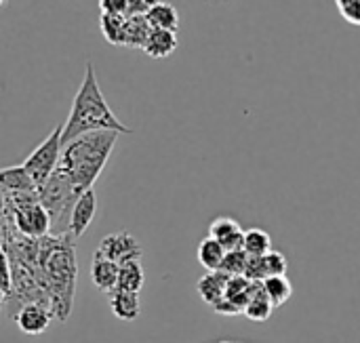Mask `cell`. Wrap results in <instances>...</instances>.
<instances>
[{"label":"cell","instance_id":"obj_13","mask_svg":"<svg viewBox=\"0 0 360 343\" xmlns=\"http://www.w3.org/2000/svg\"><path fill=\"white\" fill-rule=\"evenodd\" d=\"M110 310H112L114 318H118L122 323L137 321L139 314H141L139 293H131V291L116 289L114 293H110Z\"/></svg>","mask_w":360,"mask_h":343},{"label":"cell","instance_id":"obj_1","mask_svg":"<svg viewBox=\"0 0 360 343\" xmlns=\"http://www.w3.org/2000/svg\"><path fill=\"white\" fill-rule=\"evenodd\" d=\"M74 240L76 238L70 232L49 234L40 238L36 276L44 287V291L49 293L55 321L59 323H65L74 308L76 278H78Z\"/></svg>","mask_w":360,"mask_h":343},{"label":"cell","instance_id":"obj_25","mask_svg":"<svg viewBox=\"0 0 360 343\" xmlns=\"http://www.w3.org/2000/svg\"><path fill=\"white\" fill-rule=\"evenodd\" d=\"M101 15H124L129 13V0H99Z\"/></svg>","mask_w":360,"mask_h":343},{"label":"cell","instance_id":"obj_5","mask_svg":"<svg viewBox=\"0 0 360 343\" xmlns=\"http://www.w3.org/2000/svg\"><path fill=\"white\" fill-rule=\"evenodd\" d=\"M63 154V124L53 129V133L23 160V167L34 177L38 190L49 181V177L57 171Z\"/></svg>","mask_w":360,"mask_h":343},{"label":"cell","instance_id":"obj_8","mask_svg":"<svg viewBox=\"0 0 360 343\" xmlns=\"http://www.w3.org/2000/svg\"><path fill=\"white\" fill-rule=\"evenodd\" d=\"M95 215H97V194L91 188L84 194H80V198L76 200V205L72 209V217H70L68 232L74 238H80L89 230V226L93 224Z\"/></svg>","mask_w":360,"mask_h":343},{"label":"cell","instance_id":"obj_3","mask_svg":"<svg viewBox=\"0 0 360 343\" xmlns=\"http://www.w3.org/2000/svg\"><path fill=\"white\" fill-rule=\"evenodd\" d=\"M118 131H95L76 137L63 145L59 169L68 173L80 194L93 188L101 171L105 169L112 150L118 141Z\"/></svg>","mask_w":360,"mask_h":343},{"label":"cell","instance_id":"obj_2","mask_svg":"<svg viewBox=\"0 0 360 343\" xmlns=\"http://www.w3.org/2000/svg\"><path fill=\"white\" fill-rule=\"evenodd\" d=\"M95 131H118L122 135L133 133L112 112V108L108 105L101 89H99L93 63H86L84 78L80 82V89H78L76 97H74L70 116H68V120L63 124V145L74 141L80 135L95 133Z\"/></svg>","mask_w":360,"mask_h":343},{"label":"cell","instance_id":"obj_24","mask_svg":"<svg viewBox=\"0 0 360 343\" xmlns=\"http://www.w3.org/2000/svg\"><path fill=\"white\" fill-rule=\"evenodd\" d=\"M264 266L268 276H283L289 270V261L281 251H270L264 255Z\"/></svg>","mask_w":360,"mask_h":343},{"label":"cell","instance_id":"obj_10","mask_svg":"<svg viewBox=\"0 0 360 343\" xmlns=\"http://www.w3.org/2000/svg\"><path fill=\"white\" fill-rule=\"evenodd\" d=\"M118 272H120V266L116 261H110V259H105V257H101L97 253L93 255L91 280L101 293L110 295V293H114L118 289Z\"/></svg>","mask_w":360,"mask_h":343},{"label":"cell","instance_id":"obj_20","mask_svg":"<svg viewBox=\"0 0 360 343\" xmlns=\"http://www.w3.org/2000/svg\"><path fill=\"white\" fill-rule=\"evenodd\" d=\"M99 27L103 38L114 46H124V30H127V17L124 15H101Z\"/></svg>","mask_w":360,"mask_h":343},{"label":"cell","instance_id":"obj_14","mask_svg":"<svg viewBox=\"0 0 360 343\" xmlns=\"http://www.w3.org/2000/svg\"><path fill=\"white\" fill-rule=\"evenodd\" d=\"M177 48V32L171 30H152L143 53L154 57V59H165L169 55H173Z\"/></svg>","mask_w":360,"mask_h":343},{"label":"cell","instance_id":"obj_21","mask_svg":"<svg viewBox=\"0 0 360 343\" xmlns=\"http://www.w3.org/2000/svg\"><path fill=\"white\" fill-rule=\"evenodd\" d=\"M274 304L270 302V297L266 295L264 287L259 285V289L255 291V295L251 297L249 306L245 308V316L253 323H266L272 316Z\"/></svg>","mask_w":360,"mask_h":343},{"label":"cell","instance_id":"obj_15","mask_svg":"<svg viewBox=\"0 0 360 343\" xmlns=\"http://www.w3.org/2000/svg\"><path fill=\"white\" fill-rule=\"evenodd\" d=\"M226 253L228 251H226V247L219 240L207 236V238L200 240L196 257H198V264L202 268H207L209 272H219L221 270V264L226 259Z\"/></svg>","mask_w":360,"mask_h":343},{"label":"cell","instance_id":"obj_18","mask_svg":"<svg viewBox=\"0 0 360 343\" xmlns=\"http://www.w3.org/2000/svg\"><path fill=\"white\" fill-rule=\"evenodd\" d=\"M143 283H146V272H143L141 259L127 261V264L120 266V272H118V289L131 291V293H141Z\"/></svg>","mask_w":360,"mask_h":343},{"label":"cell","instance_id":"obj_7","mask_svg":"<svg viewBox=\"0 0 360 343\" xmlns=\"http://www.w3.org/2000/svg\"><path fill=\"white\" fill-rule=\"evenodd\" d=\"M53 318H55L53 308L44 304H27L21 310H17V314L13 316L17 329L23 335H42L51 327Z\"/></svg>","mask_w":360,"mask_h":343},{"label":"cell","instance_id":"obj_26","mask_svg":"<svg viewBox=\"0 0 360 343\" xmlns=\"http://www.w3.org/2000/svg\"><path fill=\"white\" fill-rule=\"evenodd\" d=\"M156 2H158V0H129V13H127V17H133V15H148Z\"/></svg>","mask_w":360,"mask_h":343},{"label":"cell","instance_id":"obj_16","mask_svg":"<svg viewBox=\"0 0 360 343\" xmlns=\"http://www.w3.org/2000/svg\"><path fill=\"white\" fill-rule=\"evenodd\" d=\"M152 25L148 21L146 15H133L127 17V30H124V46L129 48H143L150 34H152Z\"/></svg>","mask_w":360,"mask_h":343},{"label":"cell","instance_id":"obj_11","mask_svg":"<svg viewBox=\"0 0 360 343\" xmlns=\"http://www.w3.org/2000/svg\"><path fill=\"white\" fill-rule=\"evenodd\" d=\"M0 190L2 194L38 192V186L23 164H15V167H6L0 171Z\"/></svg>","mask_w":360,"mask_h":343},{"label":"cell","instance_id":"obj_23","mask_svg":"<svg viewBox=\"0 0 360 343\" xmlns=\"http://www.w3.org/2000/svg\"><path fill=\"white\" fill-rule=\"evenodd\" d=\"M247 264H249V255L245 249L240 251H228L226 259L221 264V272L228 276H245L247 272Z\"/></svg>","mask_w":360,"mask_h":343},{"label":"cell","instance_id":"obj_19","mask_svg":"<svg viewBox=\"0 0 360 343\" xmlns=\"http://www.w3.org/2000/svg\"><path fill=\"white\" fill-rule=\"evenodd\" d=\"M262 287H264L266 295L270 297V302L274 304V308L287 304L291 299V295H293V285L287 278V274H283V276H268L262 283Z\"/></svg>","mask_w":360,"mask_h":343},{"label":"cell","instance_id":"obj_4","mask_svg":"<svg viewBox=\"0 0 360 343\" xmlns=\"http://www.w3.org/2000/svg\"><path fill=\"white\" fill-rule=\"evenodd\" d=\"M40 202L42 207L49 211L53 228L68 221L70 226V217H72V209L76 205V200L80 198V192L76 190V186L72 183V179L68 177L65 171H61L57 167V171L49 177V181L38 190Z\"/></svg>","mask_w":360,"mask_h":343},{"label":"cell","instance_id":"obj_17","mask_svg":"<svg viewBox=\"0 0 360 343\" xmlns=\"http://www.w3.org/2000/svg\"><path fill=\"white\" fill-rule=\"evenodd\" d=\"M146 17H148L150 25L154 30L177 32V27H179V13H177V8L171 2H165V0H158Z\"/></svg>","mask_w":360,"mask_h":343},{"label":"cell","instance_id":"obj_22","mask_svg":"<svg viewBox=\"0 0 360 343\" xmlns=\"http://www.w3.org/2000/svg\"><path fill=\"white\" fill-rule=\"evenodd\" d=\"M247 255L251 257H264L266 253L272 251V238L266 230L262 228H251L245 232V247Z\"/></svg>","mask_w":360,"mask_h":343},{"label":"cell","instance_id":"obj_6","mask_svg":"<svg viewBox=\"0 0 360 343\" xmlns=\"http://www.w3.org/2000/svg\"><path fill=\"white\" fill-rule=\"evenodd\" d=\"M95 253L122 266L127 261L141 259L143 249H141L139 240L135 236H131L129 232H114V234H108L105 238H101Z\"/></svg>","mask_w":360,"mask_h":343},{"label":"cell","instance_id":"obj_12","mask_svg":"<svg viewBox=\"0 0 360 343\" xmlns=\"http://www.w3.org/2000/svg\"><path fill=\"white\" fill-rule=\"evenodd\" d=\"M228 280L230 276L224 274L221 270L219 272H209L207 276H202L196 285V291L200 295V299L211 306V308H217L224 297H226V289H228Z\"/></svg>","mask_w":360,"mask_h":343},{"label":"cell","instance_id":"obj_9","mask_svg":"<svg viewBox=\"0 0 360 343\" xmlns=\"http://www.w3.org/2000/svg\"><path fill=\"white\" fill-rule=\"evenodd\" d=\"M209 236L219 240L226 251H240L245 247V232L238 221L232 217H217L209 226Z\"/></svg>","mask_w":360,"mask_h":343}]
</instances>
